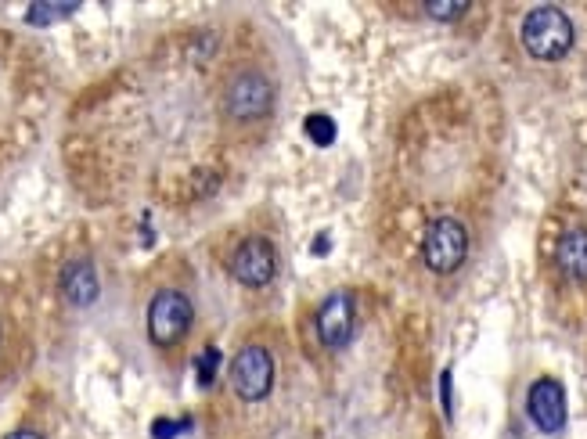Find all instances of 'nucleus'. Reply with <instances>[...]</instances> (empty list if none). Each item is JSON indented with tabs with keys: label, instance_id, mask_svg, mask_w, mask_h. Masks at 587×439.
Here are the masks:
<instances>
[{
	"label": "nucleus",
	"instance_id": "4468645a",
	"mask_svg": "<svg viewBox=\"0 0 587 439\" xmlns=\"http://www.w3.org/2000/svg\"><path fill=\"white\" fill-rule=\"evenodd\" d=\"M425 15L436 18V22H458L461 15H469V4L465 0H433V4H425Z\"/></svg>",
	"mask_w": 587,
	"mask_h": 439
},
{
	"label": "nucleus",
	"instance_id": "9b49d317",
	"mask_svg": "<svg viewBox=\"0 0 587 439\" xmlns=\"http://www.w3.org/2000/svg\"><path fill=\"white\" fill-rule=\"evenodd\" d=\"M76 15V4H29L26 8V22L29 26H55L62 18H73Z\"/></svg>",
	"mask_w": 587,
	"mask_h": 439
},
{
	"label": "nucleus",
	"instance_id": "6e6552de",
	"mask_svg": "<svg viewBox=\"0 0 587 439\" xmlns=\"http://www.w3.org/2000/svg\"><path fill=\"white\" fill-rule=\"evenodd\" d=\"M526 414H530V422L537 425L541 432L555 436V432L566 429V389H562L559 378H537L530 389H526Z\"/></svg>",
	"mask_w": 587,
	"mask_h": 439
},
{
	"label": "nucleus",
	"instance_id": "dca6fc26",
	"mask_svg": "<svg viewBox=\"0 0 587 439\" xmlns=\"http://www.w3.org/2000/svg\"><path fill=\"white\" fill-rule=\"evenodd\" d=\"M440 393H443V411L451 414V368L443 371V382H440Z\"/></svg>",
	"mask_w": 587,
	"mask_h": 439
},
{
	"label": "nucleus",
	"instance_id": "a211bd4d",
	"mask_svg": "<svg viewBox=\"0 0 587 439\" xmlns=\"http://www.w3.org/2000/svg\"><path fill=\"white\" fill-rule=\"evenodd\" d=\"M328 249V234H317V242H314V252L317 256H321V252Z\"/></svg>",
	"mask_w": 587,
	"mask_h": 439
},
{
	"label": "nucleus",
	"instance_id": "7ed1b4c3",
	"mask_svg": "<svg viewBox=\"0 0 587 439\" xmlns=\"http://www.w3.org/2000/svg\"><path fill=\"white\" fill-rule=\"evenodd\" d=\"M191 324H195V303L184 296L181 288H159L152 296V303H148V317H145L152 346H159V350L181 346L188 339Z\"/></svg>",
	"mask_w": 587,
	"mask_h": 439
},
{
	"label": "nucleus",
	"instance_id": "f8f14e48",
	"mask_svg": "<svg viewBox=\"0 0 587 439\" xmlns=\"http://www.w3.org/2000/svg\"><path fill=\"white\" fill-rule=\"evenodd\" d=\"M303 134H307V141H314L317 148H328V144L335 141V134H339V126H335V119L325 116V112H310V116L303 119Z\"/></svg>",
	"mask_w": 587,
	"mask_h": 439
},
{
	"label": "nucleus",
	"instance_id": "ddd939ff",
	"mask_svg": "<svg viewBox=\"0 0 587 439\" xmlns=\"http://www.w3.org/2000/svg\"><path fill=\"white\" fill-rule=\"evenodd\" d=\"M217 371H220V350L217 346H206V350L195 357V378H199V386L209 389L217 382Z\"/></svg>",
	"mask_w": 587,
	"mask_h": 439
},
{
	"label": "nucleus",
	"instance_id": "f257e3e1",
	"mask_svg": "<svg viewBox=\"0 0 587 439\" xmlns=\"http://www.w3.org/2000/svg\"><path fill=\"white\" fill-rule=\"evenodd\" d=\"M278 105V87L260 65H238L220 83V112L235 126H260Z\"/></svg>",
	"mask_w": 587,
	"mask_h": 439
},
{
	"label": "nucleus",
	"instance_id": "20e7f679",
	"mask_svg": "<svg viewBox=\"0 0 587 439\" xmlns=\"http://www.w3.org/2000/svg\"><path fill=\"white\" fill-rule=\"evenodd\" d=\"M227 378H231V389H235L238 400H245V404H260V400L271 396L274 378H278L274 353L267 350L263 342H245L242 350L235 353V360H231Z\"/></svg>",
	"mask_w": 587,
	"mask_h": 439
},
{
	"label": "nucleus",
	"instance_id": "f3484780",
	"mask_svg": "<svg viewBox=\"0 0 587 439\" xmlns=\"http://www.w3.org/2000/svg\"><path fill=\"white\" fill-rule=\"evenodd\" d=\"M4 439H44V436H40L37 429H15V432H8Z\"/></svg>",
	"mask_w": 587,
	"mask_h": 439
},
{
	"label": "nucleus",
	"instance_id": "1a4fd4ad",
	"mask_svg": "<svg viewBox=\"0 0 587 439\" xmlns=\"http://www.w3.org/2000/svg\"><path fill=\"white\" fill-rule=\"evenodd\" d=\"M58 292H62V299L69 306H91L94 299H98L101 292V281H98V270H94L91 260H83V256H76V260H69L62 267V274H58Z\"/></svg>",
	"mask_w": 587,
	"mask_h": 439
},
{
	"label": "nucleus",
	"instance_id": "0eeeda50",
	"mask_svg": "<svg viewBox=\"0 0 587 439\" xmlns=\"http://www.w3.org/2000/svg\"><path fill=\"white\" fill-rule=\"evenodd\" d=\"M314 332L325 350H343L357 332V299L353 292H328L314 310Z\"/></svg>",
	"mask_w": 587,
	"mask_h": 439
},
{
	"label": "nucleus",
	"instance_id": "2eb2a0df",
	"mask_svg": "<svg viewBox=\"0 0 587 439\" xmlns=\"http://www.w3.org/2000/svg\"><path fill=\"white\" fill-rule=\"evenodd\" d=\"M188 418L184 422H173V418H155L152 422V439H177L181 432H188Z\"/></svg>",
	"mask_w": 587,
	"mask_h": 439
},
{
	"label": "nucleus",
	"instance_id": "39448f33",
	"mask_svg": "<svg viewBox=\"0 0 587 439\" xmlns=\"http://www.w3.org/2000/svg\"><path fill=\"white\" fill-rule=\"evenodd\" d=\"M469 256V231L458 216H436L422 234V263L440 278L454 274Z\"/></svg>",
	"mask_w": 587,
	"mask_h": 439
},
{
	"label": "nucleus",
	"instance_id": "f03ea898",
	"mask_svg": "<svg viewBox=\"0 0 587 439\" xmlns=\"http://www.w3.org/2000/svg\"><path fill=\"white\" fill-rule=\"evenodd\" d=\"M519 36H523L526 54L537 62H562L577 44V29H573L566 11L555 8V4H537V8L526 11Z\"/></svg>",
	"mask_w": 587,
	"mask_h": 439
},
{
	"label": "nucleus",
	"instance_id": "423d86ee",
	"mask_svg": "<svg viewBox=\"0 0 587 439\" xmlns=\"http://www.w3.org/2000/svg\"><path fill=\"white\" fill-rule=\"evenodd\" d=\"M227 270H231V278H235L238 285L260 292V288H267L278 278V249H274L271 238L249 234V238H242V242L235 245L231 260H227Z\"/></svg>",
	"mask_w": 587,
	"mask_h": 439
},
{
	"label": "nucleus",
	"instance_id": "9d476101",
	"mask_svg": "<svg viewBox=\"0 0 587 439\" xmlns=\"http://www.w3.org/2000/svg\"><path fill=\"white\" fill-rule=\"evenodd\" d=\"M555 267L566 281L584 285L587 281V227H569L555 245Z\"/></svg>",
	"mask_w": 587,
	"mask_h": 439
}]
</instances>
